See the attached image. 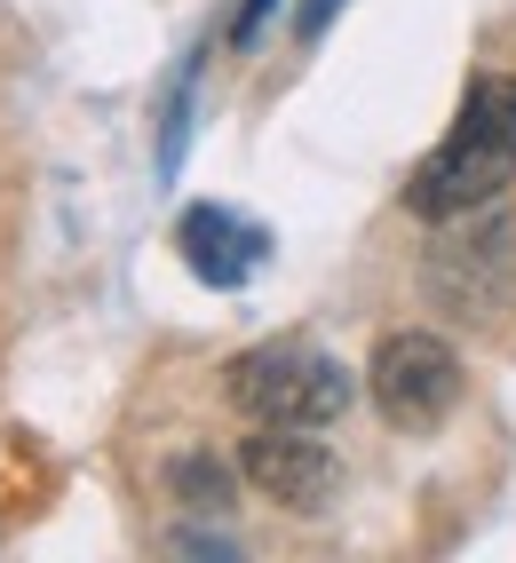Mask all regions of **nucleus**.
<instances>
[{
  "instance_id": "7",
  "label": "nucleus",
  "mask_w": 516,
  "mask_h": 563,
  "mask_svg": "<svg viewBox=\"0 0 516 563\" xmlns=\"http://www.w3.org/2000/svg\"><path fill=\"white\" fill-rule=\"evenodd\" d=\"M183 120H191V64H183L175 88H167V128H160V167H167V175L183 167Z\"/></svg>"
},
{
  "instance_id": "9",
  "label": "nucleus",
  "mask_w": 516,
  "mask_h": 563,
  "mask_svg": "<svg viewBox=\"0 0 516 563\" xmlns=\"http://www.w3.org/2000/svg\"><path fill=\"white\" fill-rule=\"evenodd\" d=\"M271 9H278V0H246V9H239V24H231V41L246 48V41H254V24H263Z\"/></svg>"
},
{
  "instance_id": "5",
  "label": "nucleus",
  "mask_w": 516,
  "mask_h": 563,
  "mask_svg": "<svg viewBox=\"0 0 516 563\" xmlns=\"http://www.w3.org/2000/svg\"><path fill=\"white\" fill-rule=\"evenodd\" d=\"M175 246H183V262H191V278H207V286H246L254 271H263V254H271V239H263V222H246V214H231V207H191L175 222Z\"/></svg>"
},
{
  "instance_id": "3",
  "label": "nucleus",
  "mask_w": 516,
  "mask_h": 563,
  "mask_svg": "<svg viewBox=\"0 0 516 563\" xmlns=\"http://www.w3.org/2000/svg\"><path fill=\"white\" fill-rule=\"evenodd\" d=\"M365 389H374L389 429H437L461 405V357H453V342L405 325V333H382V342H374Z\"/></svg>"
},
{
  "instance_id": "4",
  "label": "nucleus",
  "mask_w": 516,
  "mask_h": 563,
  "mask_svg": "<svg viewBox=\"0 0 516 563\" xmlns=\"http://www.w3.org/2000/svg\"><path fill=\"white\" fill-rule=\"evenodd\" d=\"M239 468H246V484L263 500H278L294 516H318L326 500L342 493V461L326 453L310 429H263V437H246V461Z\"/></svg>"
},
{
  "instance_id": "1",
  "label": "nucleus",
  "mask_w": 516,
  "mask_h": 563,
  "mask_svg": "<svg viewBox=\"0 0 516 563\" xmlns=\"http://www.w3.org/2000/svg\"><path fill=\"white\" fill-rule=\"evenodd\" d=\"M508 183H516V80H476L453 111L446 143L405 183V207L421 222H453V214L493 207Z\"/></svg>"
},
{
  "instance_id": "6",
  "label": "nucleus",
  "mask_w": 516,
  "mask_h": 563,
  "mask_svg": "<svg viewBox=\"0 0 516 563\" xmlns=\"http://www.w3.org/2000/svg\"><path fill=\"white\" fill-rule=\"evenodd\" d=\"M175 493L191 508H223L231 500V468L223 461H175Z\"/></svg>"
},
{
  "instance_id": "2",
  "label": "nucleus",
  "mask_w": 516,
  "mask_h": 563,
  "mask_svg": "<svg viewBox=\"0 0 516 563\" xmlns=\"http://www.w3.org/2000/svg\"><path fill=\"white\" fill-rule=\"evenodd\" d=\"M231 405L254 429H326V421L350 412V373L318 342L286 333V342H263V350L231 357Z\"/></svg>"
},
{
  "instance_id": "8",
  "label": "nucleus",
  "mask_w": 516,
  "mask_h": 563,
  "mask_svg": "<svg viewBox=\"0 0 516 563\" xmlns=\"http://www.w3.org/2000/svg\"><path fill=\"white\" fill-rule=\"evenodd\" d=\"M334 9H342V0H303V16H294V32H303V41H318V32L334 24Z\"/></svg>"
}]
</instances>
